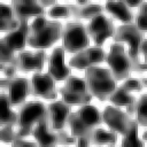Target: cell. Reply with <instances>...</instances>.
<instances>
[{
	"instance_id": "6da1fadb",
	"label": "cell",
	"mask_w": 147,
	"mask_h": 147,
	"mask_svg": "<svg viewBox=\"0 0 147 147\" xmlns=\"http://www.w3.org/2000/svg\"><path fill=\"white\" fill-rule=\"evenodd\" d=\"M62 36V24L56 21H47L38 16L30 26L28 45L33 48H48Z\"/></svg>"
},
{
	"instance_id": "7a4b0ae2",
	"label": "cell",
	"mask_w": 147,
	"mask_h": 147,
	"mask_svg": "<svg viewBox=\"0 0 147 147\" xmlns=\"http://www.w3.org/2000/svg\"><path fill=\"white\" fill-rule=\"evenodd\" d=\"M145 33H142L134 24H124L117 28L116 32L114 33V41L126 42L127 47V56L132 63V71L136 72H145L146 71V63L141 62L139 48L144 40Z\"/></svg>"
},
{
	"instance_id": "3957f363",
	"label": "cell",
	"mask_w": 147,
	"mask_h": 147,
	"mask_svg": "<svg viewBox=\"0 0 147 147\" xmlns=\"http://www.w3.org/2000/svg\"><path fill=\"white\" fill-rule=\"evenodd\" d=\"M85 83L88 92L100 101L107 98L116 88V80L110 70L100 67H88L85 72Z\"/></svg>"
},
{
	"instance_id": "277c9868",
	"label": "cell",
	"mask_w": 147,
	"mask_h": 147,
	"mask_svg": "<svg viewBox=\"0 0 147 147\" xmlns=\"http://www.w3.org/2000/svg\"><path fill=\"white\" fill-rule=\"evenodd\" d=\"M102 115L100 111L90 105H85L79 108L76 113L70 114L68 124L72 137L76 139L85 133H90L95 126L102 124Z\"/></svg>"
},
{
	"instance_id": "5b68a950",
	"label": "cell",
	"mask_w": 147,
	"mask_h": 147,
	"mask_svg": "<svg viewBox=\"0 0 147 147\" xmlns=\"http://www.w3.org/2000/svg\"><path fill=\"white\" fill-rule=\"evenodd\" d=\"M47 114L46 106L42 102L31 101L23 105L17 114L16 137L24 138L32 133L34 125ZM16 138V139H17Z\"/></svg>"
},
{
	"instance_id": "8992f818",
	"label": "cell",
	"mask_w": 147,
	"mask_h": 147,
	"mask_svg": "<svg viewBox=\"0 0 147 147\" xmlns=\"http://www.w3.org/2000/svg\"><path fill=\"white\" fill-rule=\"evenodd\" d=\"M63 49L68 53H79L90 45L86 28L79 22L68 23L62 30Z\"/></svg>"
},
{
	"instance_id": "52a82bcc",
	"label": "cell",
	"mask_w": 147,
	"mask_h": 147,
	"mask_svg": "<svg viewBox=\"0 0 147 147\" xmlns=\"http://www.w3.org/2000/svg\"><path fill=\"white\" fill-rule=\"evenodd\" d=\"M106 61L115 80H124L130 78L132 72V63L130 57L124 53L123 45L117 42L113 44Z\"/></svg>"
},
{
	"instance_id": "ba28073f",
	"label": "cell",
	"mask_w": 147,
	"mask_h": 147,
	"mask_svg": "<svg viewBox=\"0 0 147 147\" xmlns=\"http://www.w3.org/2000/svg\"><path fill=\"white\" fill-rule=\"evenodd\" d=\"M62 99L69 105H87L92 100V94L88 92L85 80L69 76L64 86L60 88Z\"/></svg>"
},
{
	"instance_id": "9c48e42d",
	"label": "cell",
	"mask_w": 147,
	"mask_h": 147,
	"mask_svg": "<svg viewBox=\"0 0 147 147\" xmlns=\"http://www.w3.org/2000/svg\"><path fill=\"white\" fill-rule=\"evenodd\" d=\"M0 86L7 92L13 107L24 103L31 90V83L26 78H2L0 80Z\"/></svg>"
},
{
	"instance_id": "30bf717a",
	"label": "cell",
	"mask_w": 147,
	"mask_h": 147,
	"mask_svg": "<svg viewBox=\"0 0 147 147\" xmlns=\"http://www.w3.org/2000/svg\"><path fill=\"white\" fill-rule=\"evenodd\" d=\"M70 105L63 100L52 102L47 107V119L51 131L57 132L64 130L70 116Z\"/></svg>"
},
{
	"instance_id": "8fae6325",
	"label": "cell",
	"mask_w": 147,
	"mask_h": 147,
	"mask_svg": "<svg viewBox=\"0 0 147 147\" xmlns=\"http://www.w3.org/2000/svg\"><path fill=\"white\" fill-rule=\"evenodd\" d=\"M114 22L105 15H99L90 21L86 26L87 33L92 37L95 45L100 46L105 42V40L111 36H114Z\"/></svg>"
},
{
	"instance_id": "7c38bea8",
	"label": "cell",
	"mask_w": 147,
	"mask_h": 147,
	"mask_svg": "<svg viewBox=\"0 0 147 147\" xmlns=\"http://www.w3.org/2000/svg\"><path fill=\"white\" fill-rule=\"evenodd\" d=\"M102 119L110 127L111 131L117 132L122 136H124L127 132L131 125L130 115L123 113L122 110H119V108L111 107V106H108L105 108L102 113Z\"/></svg>"
},
{
	"instance_id": "4fadbf2b",
	"label": "cell",
	"mask_w": 147,
	"mask_h": 147,
	"mask_svg": "<svg viewBox=\"0 0 147 147\" xmlns=\"http://www.w3.org/2000/svg\"><path fill=\"white\" fill-rule=\"evenodd\" d=\"M30 94L44 99H56L57 92L54 85V79L51 75L34 74L31 78Z\"/></svg>"
},
{
	"instance_id": "5bb4252c",
	"label": "cell",
	"mask_w": 147,
	"mask_h": 147,
	"mask_svg": "<svg viewBox=\"0 0 147 147\" xmlns=\"http://www.w3.org/2000/svg\"><path fill=\"white\" fill-rule=\"evenodd\" d=\"M105 60H106L105 51L100 47H92L77 53L75 56L70 59L69 64L76 69H85V68L87 69L88 67H92L93 64L96 63H101Z\"/></svg>"
},
{
	"instance_id": "9a60e30c",
	"label": "cell",
	"mask_w": 147,
	"mask_h": 147,
	"mask_svg": "<svg viewBox=\"0 0 147 147\" xmlns=\"http://www.w3.org/2000/svg\"><path fill=\"white\" fill-rule=\"evenodd\" d=\"M46 60V54L42 49L31 53V52H21L16 55V67L17 70L22 72H29L31 70H36L40 72L42 70L44 63Z\"/></svg>"
},
{
	"instance_id": "2e32d148",
	"label": "cell",
	"mask_w": 147,
	"mask_h": 147,
	"mask_svg": "<svg viewBox=\"0 0 147 147\" xmlns=\"http://www.w3.org/2000/svg\"><path fill=\"white\" fill-rule=\"evenodd\" d=\"M70 68L64 64V49L61 47L55 48L48 59V75L54 80H63L70 76Z\"/></svg>"
},
{
	"instance_id": "e0dca14e",
	"label": "cell",
	"mask_w": 147,
	"mask_h": 147,
	"mask_svg": "<svg viewBox=\"0 0 147 147\" xmlns=\"http://www.w3.org/2000/svg\"><path fill=\"white\" fill-rule=\"evenodd\" d=\"M37 144L40 146H54V145H60V133L53 132L49 129L48 125V119H47V114L45 117H42L33 127L32 133H31Z\"/></svg>"
},
{
	"instance_id": "ac0fdd59",
	"label": "cell",
	"mask_w": 147,
	"mask_h": 147,
	"mask_svg": "<svg viewBox=\"0 0 147 147\" xmlns=\"http://www.w3.org/2000/svg\"><path fill=\"white\" fill-rule=\"evenodd\" d=\"M11 8L14 11V16L17 21H28L32 16H44L45 8L39 5L37 1H21L14 0L11 2Z\"/></svg>"
},
{
	"instance_id": "d6986e66",
	"label": "cell",
	"mask_w": 147,
	"mask_h": 147,
	"mask_svg": "<svg viewBox=\"0 0 147 147\" xmlns=\"http://www.w3.org/2000/svg\"><path fill=\"white\" fill-rule=\"evenodd\" d=\"M29 33H30V26L28 24V21H22L20 23V26L16 30L6 34L1 39V41L6 46H8L10 49H13L14 52L22 51L28 44Z\"/></svg>"
},
{
	"instance_id": "ffe728a7",
	"label": "cell",
	"mask_w": 147,
	"mask_h": 147,
	"mask_svg": "<svg viewBox=\"0 0 147 147\" xmlns=\"http://www.w3.org/2000/svg\"><path fill=\"white\" fill-rule=\"evenodd\" d=\"M0 68L7 78H14L16 75V56L14 51L0 41Z\"/></svg>"
},
{
	"instance_id": "44dd1931",
	"label": "cell",
	"mask_w": 147,
	"mask_h": 147,
	"mask_svg": "<svg viewBox=\"0 0 147 147\" xmlns=\"http://www.w3.org/2000/svg\"><path fill=\"white\" fill-rule=\"evenodd\" d=\"M71 16L76 18H83V20H93L94 17L102 15L103 13V7L101 5H95V3H88L86 6H76L74 5H67Z\"/></svg>"
},
{
	"instance_id": "7402d4cb",
	"label": "cell",
	"mask_w": 147,
	"mask_h": 147,
	"mask_svg": "<svg viewBox=\"0 0 147 147\" xmlns=\"http://www.w3.org/2000/svg\"><path fill=\"white\" fill-rule=\"evenodd\" d=\"M105 8L116 20H118L125 24H131V22L133 20V14L129 9V7H126L124 1H108V2H106Z\"/></svg>"
},
{
	"instance_id": "603a6c76",
	"label": "cell",
	"mask_w": 147,
	"mask_h": 147,
	"mask_svg": "<svg viewBox=\"0 0 147 147\" xmlns=\"http://www.w3.org/2000/svg\"><path fill=\"white\" fill-rule=\"evenodd\" d=\"M1 17H0V30L1 31H14L20 26V21H17L14 16V11L11 6L1 3L0 5Z\"/></svg>"
},
{
	"instance_id": "cb8c5ba5",
	"label": "cell",
	"mask_w": 147,
	"mask_h": 147,
	"mask_svg": "<svg viewBox=\"0 0 147 147\" xmlns=\"http://www.w3.org/2000/svg\"><path fill=\"white\" fill-rule=\"evenodd\" d=\"M107 100L111 101L114 105L118 106V107H123V106H129V105H133L136 102V96L133 94H131L130 91L125 90L124 87L119 86L117 88L114 90V92L107 98Z\"/></svg>"
},
{
	"instance_id": "d4e9b609",
	"label": "cell",
	"mask_w": 147,
	"mask_h": 147,
	"mask_svg": "<svg viewBox=\"0 0 147 147\" xmlns=\"http://www.w3.org/2000/svg\"><path fill=\"white\" fill-rule=\"evenodd\" d=\"M117 136L114 132L101 129H93L90 132V141L93 145H115Z\"/></svg>"
},
{
	"instance_id": "484cf974",
	"label": "cell",
	"mask_w": 147,
	"mask_h": 147,
	"mask_svg": "<svg viewBox=\"0 0 147 147\" xmlns=\"http://www.w3.org/2000/svg\"><path fill=\"white\" fill-rule=\"evenodd\" d=\"M1 101H2V115H1V121L0 124L2 125H13L16 126L17 124V114L11 110V103L9 100L8 94L2 93L1 94Z\"/></svg>"
},
{
	"instance_id": "4316f807",
	"label": "cell",
	"mask_w": 147,
	"mask_h": 147,
	"mask_svg": "<svg viewBox=\"0 0 147 147\" xmlns=\"http://www.w3.org/2000/svg\"><path fill=\"white\" fill-rule=\"evenodd\" d=\"M138 123L136 121H131V125L127 130V132L124 134L122 146H127V147H138V146H144V141H141L138 138Z\"/></svg>"
},
{
	"instance_id": "83f0119b",
	"label": "cell",
	"mask_w": 147,
	"mask_h": 147,
	"mask_svg": "<svg viewBox=\"0 0 147 147\" xmlns=\"http://www.w3.org/2000/svg\"><path fill=\"white\" fill-rule=\"evenodd\" d=\"M146 102H147V96L146 94H142L138 100L134 102V113H136V122L141 125L146 126L147 125V118H146Z\"/></svg>"
},
{
	"instance_id": "f1b7e54d",
	"label": "cell",
	"mask_w": 147,
	"mask_h": 147,
	"mask_svg": "<svg viewBox=\"0 0 147 147\" xmlns=\"http://www.w3.org/2000/svg\"><path fill=\"white\" fill-rule=\"evenodd\" d=\"M146 9H147V5L146 2H141L140 9L136 16V26L142 32L145 33L147 30V24H146Z\"/></svg>"
},
{
	"instance_id": "f546056e",
	"label": "cell",
	"mask_w": 147,
	"mask_h": 147,
	"mask_svg": "<svg viewBox=\"0 0 147 147\" xmlns=\"http://www.w3.org/2000/svg\"><path fill=\"white\" fill-rule=\"evenodd\" d=\"M47 15L51 16V17H63V18H67L69 16H71L70 14V10L68 8V6H62V5H56L54 7H52L51 9H48L47 11Z\"/></svg>"
},
{
	"instance_id": "4dcf8cb0",
	"label": "cell",
	"mask_w": 147,
	"mask_h": 147,
	"mask_svg": "<svg viewBox=\"0 0 147 147\" xmlns=\"http://www.w3.org/2000/svg\"><path fill=\"white\" fill-rule=\"evenodd\" d=\"M0 138L3 142H13L16 137V131H14L13 125H2L0 131Z\"/></svg>"
},
{
	"instance_id": "1f68e13d",
	"label": "cell",
	"mask_w": 147,
	"mask_h": 147,
	"mask_svg": "<svg viewBox=\"0 0 147 147\" xmlns=\"http://www.w3.org/2000/svg\"><path fill=\"white\" fill-rule=\"evenodd\" d=\"M122 87H124L125 90H127V91H141L142 90V87H144V85L141 84V82L139 80V79H133V78H127L126 80H125V83L122 85Z\"/></svg>"
},
{
	"instance_id": "d6a6232c",
	"label": "cell",
	"mask_w": 147,
	"mask_h": 147,
	"mask_svg": "<svg viewBox=\"0 0 147 147\" xmlns=\"http://www.w3.org/2000/svg\"><path fill=\"white\" fill-rule=\"evenodd\" d=\"M76 145L78 146H87V145H91V141H90V133H85V134H82L77 138V142Z\"/></svg>"
},
{
	"instance_id": "836d02e7",
	"label": "cell",
	"mask_w": 147,
	"mask_h": 147,
	"mask_svg": "<svg viewBox=\"0 0 147 147\" xmlns=\"http://www.w3.org/2000/svg\"><path fill=\"white\" fill-rule=\"evenodd\" d=\"M13 146H36L37 144L36 142H31V141H25V140H23V138H17V139H15L13 142Z\"/></svg>"
},
{
	"instance_id": "e575fe53",
	"label": "cell",
	"mask_w": 147,
	"mask_h": 147,
	"mask_svg": "<svg viewBox=\"0 0 147 147\" xmlns=\"http://www.w3.org/2000/svg\"><path fill=\"white\" fill-rule=\"evenodd\" d=\"M39 5L41 6V7H48V6H56L57 5V1H55V0H52V1H47V0H44V1H40L39 2Z\"/></svg>"
},
{
	"instance_id": "d590c367",
	"label": "cell",
	"mask_w": 147,
	"mask_h": 147,
	"mask_svg": "<svg viewBox=\"0 0 147 147\" xmlns=\"http://www.w3.org/2000/svg\"><path fill=\"white\" fill-rule=\"evenodd\" d=\"M124 3L126 5V7H138L139 5H141V1L140 0H137V1H130V0H125Z\"/></svg>"
},
{
	"instance_id": "8d00e7d4",
	"label": "cell",
	"mask_w": 147,
	"mask_h": 147,
	"mask_svg": "<svg viewBox=\"0 0 147 147\" xmlns=\"http://www.w3.org/2000/svg\"><path fill=\"white\" fill-rule=\"evenodd\" d=\"M88 3H90L88 1H86V0H83V1H77V2L75 3V5H76V6H79V7H80V6H86V5H88Z\"/></svg>"
}]
</instances>
